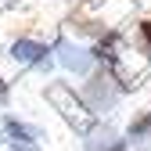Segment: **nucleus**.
I'll list each match as a JSON object with an SVG mask.
<instances>
[{
	"instance_id": "nucleus-8",
	"label": "nucleus",
	"mask_w": 151,
	"mask_h": 151,
	"mask_svg": "<svg viewBox=\"0 0 151 151\" xmlns=\"http://www.w3.org/2000/svg\"><path fill=\"white\" fill-rule=\"evenodd\" d=\"M7 104H11V79L0 76V108H7Z\"/></svg>"
},
{
	"instance_id": "nucleus-7",
	"label": "nucleus",
	"mask_w": 151,
	"mask_h": 151,
	"mask_svg": "<svg viewBox=\"0 0 151 151\" xmlns=\"http://www.w3.org/2000/svg\"><path fill=\"white\" fill-rule=\"evenodd\" d=\"M133 47L144 61H151V18H140L133 25Z\"/></svg>"
},
{
	"instance_id": "nucleus-1",
	"label": "nucleus",
	"mask_w": 151,
	"mask_h": 151,
	"mask_svg": "<svg viewBox=\"0 0 151 151\" xmlns=\"http://www.w3.org/2000/svg\"><path fill=\"white\" fill-rule=\"evenodd\" d=\"M133 86H137V83L122 79V76H111V72H104V68H93L86 79H83V86H79V97H83V104H86L97 119H104V115L115 111V104L122 101V93H129Z\"/></svg>"
},
{
	"instance_id": "nucleus-2",
	"label": "nucleus",
	"mask_w": 151,
	"mask_h": 151,
	"mask_svg": "<svg viewBox=\"0 0 151 151\" xmlns=\"http://www.w3.org/2000/svg\"><path fill=\"white\" fill-rule=\"evenodd\" d=\"M43 97H47V104L58 111V115L68 122V129L72 133H90L93 126H97L101 119L93 115V111L83 104V97H79V90H76L72 83H65V79H50L47 86H43Z\"/></svg>"
},
{
	"instance_id": "nucleus-9",
	"label": "nucleus",
	"mask_w": 151,
	"mask_h": 151,
	"mask_svg": "<svg viewBox=\"0 0 151 151\" xmlns=\"http://www.w3.org/2000/svg\"><path fill=\"white\" fill-rule=\"evenodd\" d=\"M0 4H4V7H14V4H22V0H0Z\"/></svg>"
},
{
	"instance_id": "nucleus-6",
	"label": "nucleus",
	"mask_w": 151,
	"mask_h": 151,
	"mask_svg": "<svg viewBox=\"0 0 151 151\" xmlns=\"http://www.w3.org/2000/svg\"><path fill=\"white\" fill-rule=\"evenodd\" d=\"M126 140H151V108H144L140 115H133L129 119V126H126Z\"/></svg>"
},
{
	"instance_id": "nucleus-3",
	"label": "nucleus",
	"mask_w": 151,
	"mask_h": 151,
	"mask_svg": "<svg viewBox=\"0 0 151 151\" xmlns=\"http://www.w3.org/2000/svg\"><path fill=\"white\" fill-rule=\"evenodd\" d=\"M50 54H54V65H58L61 72L79 76V79H86V76L97 68V61H93L90 47H83L79 40H72L68 32H58V40L50 43Z\"/></svg>"
},
{
	"instance_id": "nucleus-4",
	"label": "nucleus",
	"mask_w": 151,
	"mask_h": 151,
	"mask_svg": "<svg viewBox=\"0 0 151 151\" xmlns=\"http://www.w3.org/2000/svg\"><path fill=\"white\" fill-rule=\"evenodd\" d=\"M7 58H11L18 68H36V72H50V68H54L50 43L36 40V36H14V40L7 43Z\"/></svg>"
},
{
	"instance_id": "nucleus-5",
	"label": "nucleus",
	"mask_w": 151,
	"mask_h": 151,
	"mask_svg": "<svg viewBox=\"0 0 151 151\" xmlns=\"http://www.w3.org/2000/svg\"><path fill=\"white\" fill-rule=\"evenodd\" d=\"M0 137H4V144H14V147H36L43 140V129L22 115H14V111H4L0 115Z\"/></svg>"
}]
</instances>
